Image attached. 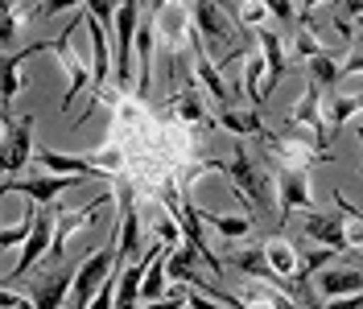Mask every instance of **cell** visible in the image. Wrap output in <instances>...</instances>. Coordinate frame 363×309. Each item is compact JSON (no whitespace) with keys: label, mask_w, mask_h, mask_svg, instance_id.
Masks as SVG:
<instances>
[{"label":"cell","mask_w":363,"mask_h":309,"mask_svg":"<svg viewBox=\"0 0 363 309\" xmlns=\"http://www.w3.org/2000/svg\"><path fill=\"white\" fill-rule=\"evenodd\" d=\"M116 260H120V243L108 240L99 252H91L83 264L74 268V293H70V301H74V309H87L91 297L99 293V285L108 281V272L116 268Z\"/></svg>","instance_id":"obj_5"},{"label":"cell","mask_w":363,"mask_h":309,"mask_svg":"<svg viewBox=\"0 0 363 309\" xmlns=\"http://www.w3.org/2000/svg\"><path fill=\"white\" fill-rule=\"evenodd\" d=\"M264 161H269V157H256L244 140L231 149L227 161H219V174H227L235 181V194L248 202L252 215H256V210H269L272 202H277V177L269 174Z\"/></svg>","instance_id":"obj_1"},{"label":"cell","mask_w":363,"mask_h":309,"mask_svg":"<svg viewBox=\"0 0 363 309\" xmlns=\"http://www.w3.org/2000/svg\"><path fill=\"white\" fill-rule=\"evenodd\" d=\"M359 177H363V165H359Z\"/></svg>","instance_id":"obj_36"},{"label":"cell","mask_w":363,"mask_h":309,"mask_svg":"<svg viewBox=\"0 0 363 309\" xmlns=\"http://www.w3.org/2000/svg\"><path fill=\"white\" fill-rule=\"evenodd\" d=\"M0 305H4V309H42L33 297H17L13 288H0Z\"/></svg>","instance_id":"obj_29"},{"label":"cell","mask_w":363,"mask_h":309,"mask_svg":"<svg viewBox=\"0 0 363 309\" xmlns=\"http://www.w3.org/2000/svg\"><path fill=\"white\" fill-rule=\"evenodd\" d=\"M194 25H199V33H203V42H215V45H231V50H240L235 38H240V17L231 13V4L227 0H194Z\"/></svg>","instance_id":"obj_7"},{"label":"cell","mask_w":363,"mask_h":309,"mask_svg":"<svg viewBox=\"0 0 363 309\" xmlns=\"http://www.w3.org/2000/svg\"><path fill=\"white\" fill-rule=\"evenodd\" d=\"M240 4H256V0H240Z\"/></svg>","instance_id":"obj_34"},{"label":"cell","mask_w":363,"mask_h":309,"mask_svg":"<svg viewBox=\"0 0 363 309\" xmlns=\"http://www.w3.org/2000/svg\"><path fill=\"white\" fill-rule=\"evenodd\" d=\"M306 67H310V83H318L322 91H339V83H342V54L322 50V54H314Z\"/></svg>","instance_id":"obj_21"},{"label":"cell","mask_w":363,"mask_h":309,"mask_svg":"<svg viewBox=\"0 0 363 309\" xmlns=\"http://www.w3.org/2000/svg\"><path fill=\"white\" fill-rule=\"evenodd\" d=\"M227 264L240 268V272H248L252 281H264V285L285 288V281H281V276L272 272L269 256H264V243H260V247H240V252H231V256H227Z\"/></svg>","instance_id":"obj_17"},{"label":"cell","mask_w":363,"mask_h":309,"mask_svg":"<svg viewBox=\"0 0 363 309\" xmlns=\"http://www.w3.org/2000/svg\"><path fill=\"white\" fill-rule=\"evenodd\" d=\"M38 161L45 165V174H74V177H108V165H99L95 153H54L38 145Z\"/></svg>","instance_id":"obj_13"},{"label":"cell","mask_w":363,"mask_h":309,"mask_svg":"<svg viewBox=\"0 0 363 309\" xmlns=\"http://www.w3.org/2000/svg\"><path fill=\"white\" fill-rule=\"evenodd\" d=\"M359 33H363V17H359Z\"/></svg>","instance_id":"obj_35"},{"label":"cell","mask_w":363,"mask_h":309,"mask_svg":"<svg viewBox=\"0 0 363 309\" xmlns=\"http://www.w3.org/2000/svg\"><path fill=\"white\" fill-rule=\"evenodd\" d=\"M54 223H58V215H50V210H38V219H33V235L25 240L21 260L13 264V272H9V276H25L29 268L42 264L45 256L54 252Z\"/></svg>","instance_id":"obj_11"},{"label":"cell","mask_w":363,"mask_h":309,"mask_svg":"<svg viewBox=\"0 0 363 309\" xmlns=\"http://www.w3.org/2000/svg\"><path fill=\"white\" fill-rule=\"evenodd\" d=\"M277 177V219L289 223L294 210H318L314 206V190H310V169L297 165H272Z\"/></svg>","instance_id":"obj_6"},{"label":"cell","mask_w":363,"mask_h":309,"mask_svg":"<svg viewBox=\"0 0 363 309\" xmlns=\"http://www.w3.org/2000/svg\"><path fill=\"white\" fill-rule=\"evenodd\" d=\"M33 124H38L33 111H25V116H17V120H9V133H4V169H9V177H21V169L29 165V157H38Z\"/></svg>","instance_id":"obj_8"},{"label":"cell","mask_w":363,"mask_h":309,"mask_svg":"<svg viewBox=\"0 0 363 309\" xmlns=\"http://www.w3.org/2000/svg\"><path fill=\"white\" fill-rule=\"evenodd\" d=\"M322 309H363V293H351V297H322Z\"/></svg>","instance_id":"obj_30"},{"label":"cell","mask_w":363,"mask_h":309,"mask_svg":"<svg viewBox=\"0 0 363 309\" xmlns=\"http://www.w3.org/2000/svg\"><path fill=\"white\" fill-rule=\"evenodd\" d=\"M199 91H203L199 87V79H190V83L169 99V108L178 111L186 124H206V108H203V95H199Z\"/></svg>","instance_id":"obj_22"},{"label":"cell","mask_w":363,"mask_h":309,"mask_svg":"<svg viewBox=\"0 0 363 309\" xmlns=\"http://www.w3.org/2000/svg\"><path fill=\"white\" fill-rule=\"evenodd\" d=\"M301 231L310 235L314 243L322 247H335V252H351V240H347V215H342L339 206L326 215V210H306V223H301Z\"/></svg>","instance_id":"obj_10"},{"label":"cell","mask_w":363,"mask_h":309,"mask_svg":"<svg viewBox=\"0 0 363 309\" xmlns=\"http://www.w3.org/2000/svg\"><path fill=\"white\" fill-rule=\"evenodd\" d=\"M83 25V21H74ZM74 25H67L62 29V38H54V42H38V54L42 50H54L58 54V62H62V70H67V95H62V111L74 108V99L83 95V91H91V83H95V62H87L74 45H70V33H74Z\"/></svg>","instance_id":"obj_2"},{"label":"cell","mask_w":363,"mask_h":309,"mask_svg":"<svg viewBox=\"0 0 363 309\" xmlns=\"http://www.w3.org/2000/svg\"><path fill=\"white\" fill-rule=\"evenodd\" d=\"M359 111H363V91H355V95H347V91H322V116H326V124H330V140H335V133H339L351 116H359Z\"/></svg>","instance_id":"obj_16"},{"label":"cell","mask_w":363,"mask_h":309,"mask_svg":"<svg viewBox=\"0 0 363 309\" xmlns=\"http://www.w3.org/2000/svg\"><path fill=\"white\" fill-rule=\"evenodd\" d=\"M285 124H289V128H306V133H314L318 145H322V153H330V133H326V116H322V87H318V83H310V87H306V95H301L289 111H285Z\"/></svg>","instance_id":"obj_9"},{"label":"cell","mask_w":363,"mask_h":309,"mask_svg":"<svg viewBox=\"0 0 363 309\" xmlns=\"http://www.w3.org/2000/svg\"><path fill=\"white\" fill-rule=\"evenodd\" d=\"M190 45H194V79H199V87H203L219 108H231V87L223 83V74H219V67H215V58H206L199 25L190 29Z\"/></svg>","instance_id":"obj_12"},{"label":"cell","mask_w":363,"mask_h":309,"mask_svg":"<svg viewBox=\"0 0 363 309\" xmlns=\"http://www.w3.org/2000/svg\"><path fill=\"white\" fill-rule=\"evenodd\" d=\"M215 124L223 128V133H231V136H264L269 128H264V120H260V108H223L219 116H215Z\"/></svg>","instance_id":"obj_19"},{"label":"cell","mask_w":363,"mask_h":309,"mask_svg":"<svg viewBox=\"0 0 363 309\" xmlns=\"http://www.w3.org/2000/svg\"><path fill=\"white\" fill-rule=\"evenodd\" d=\"M322 50H326V45L314 38V25H310V17H301V21L294 25V54H289V58H294V62H310V58H314V54H322Z\"/></svg>","instance_id":"obj_25"},{"label":"cell","mask_w":363,"mask_h":309,"mask_svg":"<svg viewBox=\"0 0 363 309\" xmlns=\"http://www.w3.org/2000/svg\"><path fill=\"white\" fill-rule=\"evenodd\" d=\"M351 74H363V45H351V54L342 58V79Z\"/></svg>","instance_id":"obj_31"},{"label":"cell","mask_w":363,"mask_h":309,"mask_svg":"<svg viewBox=\"0 0 363 309\" xmlns=\"http://www.w3.org/2000/svg\"><path fill=\"white\" fill-rule=\"evenodd\" d=\"M314 288L322 297H351V293H363V272L359 268H322L314 276Z\"/></svg>","instance_id":"obj_18"},{"label":"cell","mask_w":363,"mask_h":309,"mask_svg":"<svg viewBox=\"0 0 363 309\" xmlns=\"http://www.w3.org/2000/svg\"><path fill=\"white\" fill-rule=\"evenodd\" d=\"M91 177H74V174H29V177H9L0 186V194H21L33 206H54L67 190H79Z\"/></svg>","instance_id":"obj_3"},{"label":"cell","mask_w":363,"mask_h":309,"mask_svg":"<svg viewBox=\"0 0 363 309\" xmlns=\"http://www.w3.org/2000/svg\"><path fill=\"white\" fill-rule=\"evenodd\" d=\"M199 219L211 223L223 240H244V235H252V215H219V210H203L199 206Z\"/></svg>","instance_id":"obj_23"},{"label":"cell","mask_w":363,"mask_h":309,"mask_svg":"<svg viewBox=\"0 0 363 309\" xmlns=\"http://www.w3.org/2000/svg\"><path fill=\"white\" fill-rule=\"evenodd\" d=\"M136 29H140V0H124L116 13V29H112V45H116V87L128 91L133 83V54H136Z\"/></svg>","instance_id":"obj_4"},{"label":"cell","mask_w":363,"mask_h":309,"mask_svg":"<svg viewBox=\"0 0 363 309\" xmlns=\"http://www.w3.org/2000/svg\"><path fill=\"white\" fill-rule=\"evenodd\" d=\"M70 293H74V272L70 268H50L42 281L29 285V297L42 309H62V301H67Z\"/></svg>","instance_id":"obj_15"},{"label":"cell","mask_w":363,"mask_h":309,"mask_svg":"<svg viewBox=\"0 0 363 309\" xmlns=\"http://www.w3.org/2000/svg\"><path fill=\"white\" fill-rule=\"evenodd\" d=\"M264 74H269L264 54H260V50L248 54V62H244V95H248L252 108H264Z\"/></svg>","instance_id":"obj_24"},{"label":"cell","mask_w":363,"mask_h":309,"mask_svg":"<svg viewBox=\"0 0 363 309\" xmlns=\"http://www.w3.org/2000/svg\"><path fill=\"white\" fill-rule=\"evenodd\" d=\"M124 0H87V17L104 25V29H116V13H120Z\"/></svg>","instance_id":"obj_27"},{"label":"cell","mask_w":363,"mask_h":309,"mask_svg":"<svg viewBox=\"0 0 363 309\" xmlns=\"http://www.w3.org/2000/svg\"><path fill=\"white\" fill-rule=\"evenodd\" d=\"M264 256H269L272 272H277L281 281H294L297 268H301V252H297V247L285 240V235H272V240L264 243Z\"/></svg>","instance_id":"obj_20"},{"label":"cell","mask_w":363,"mask_h":309,"mask_svg":"<svg viewBox=\"0 0 363 309\" xmlns=\"http://www.w3.org/2000/svg\"><path fill=\"white\" fill-rule=\"evenodd\" d=\"M79 4H87V0H42L33 9V17H54V13H67V9H79Z\"/></svg>","instance_id":"obj_28"},{"label":"cell","mask_w":363,"mask_h":309,"mask_svg":"<svg viewBox=\"0 0 363 309\" xmlns=\"http://www.w3.org/2000/svg\"><path fill=\"white\" fill-rule=\"evenodd\" d=\"M256 45L264 54V67H269V74H264V99H269L272 91H277V83L285 79V70H289V50H285L277 29H260L256 33Z\"/></svg>","instance_id":"obj_14"},{"label":"cell","mask_w":363,"mask_h":309,"mask_svg":"<svg viewBox=\"0 0 363 309\" xmlns=\"http://www.w3.org/2000/svg\"><path fill=\"white\" fill-rule=\"evenodd\" d=\"M297 4V13H301V17H310V9H318V4H326V0H294Z\"/></svg>","instance_id":"obj_32"},{"label":"cell","mask_w":363,"mask_h":309,"mask_svg":"<svg viewBox=\"0 0 363 309\" xmlns=\"http://www.w3.org/2000/svg\"><path fill=\"white\" fill-rule=\"evenodd\" d=\"M359 140H363V120H359Z\"/></svg>","instance_id":"obj_33"},{"label":"cell","mask_w":363,"mask_h":309,"mask_svg":"<svg viewBox=\"0 0 363 309\" xmlns=\"http://www.w3.org/2000/svg\"><path fill=\"white\" fill-rule=\"evenodd\" d=\"M21 62H25V54H13V58L4 62V116L13 108V99L21 95Z\"/></svg>","instance_id":"obj_26"}]
</instances>
